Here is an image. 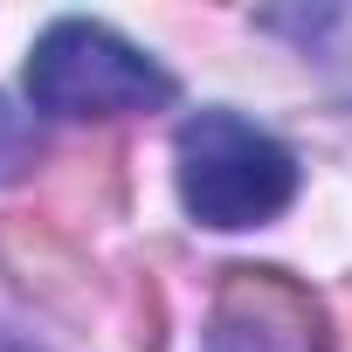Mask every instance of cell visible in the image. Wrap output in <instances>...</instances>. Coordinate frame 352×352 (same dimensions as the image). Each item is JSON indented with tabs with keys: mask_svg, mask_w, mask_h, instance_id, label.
I'll use <instances>...</instances> for the list:
<instances>
[{
	"mask_svg": "<svg viewBox=\"0 0 352 352\" xmlns=\"http://www.w3.org/2000/svg\"><path fill=\"white\" fill-rule=\"evenodd\" d=\"M180 201L208 228H256L276 221L297 194V159L235 111H201L180 124Z\"/></svg>",
	"mask_w": 352,
	"mask_h": 352,
	"instance_id": "1",
	"label": "cell"
},
{
	"mask_svg": "<svg viewBox=\"0 0 352 352\" xmlns=\"http://www.w3.org/2000/svg\"><path fill=\"white\" fill-rule=\"evenodd\" d=\"M28 97L49 118H124L173 104V76L104 21H56L28 56Z\"/></svg>",
	"mask_w": 352,
	"mask_h": 352,
	"instance_id": "2",
	"label": "cell"
},
{
	"mask_svg": "<svg viewBox=\"0 0 352 352\" xmlns=\"http://www.w3.org/2000/svg\"><path fill=\"white\" fill-rule=\"evenodd\" d=\"M214 352H270V345H263L256 331H242V324H228V331L214 338Z\"/></svg>",
	"mask_w": 352,
	"mask_h": 352,
	"instance_id": "3",
	"label": "cell"
}]
</instances>
